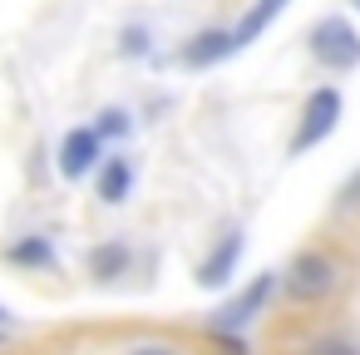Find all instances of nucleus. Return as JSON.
Returning <instances> with one entry per match:
<instances>
[{
    "mask_svg": "<svg viewBox=\"0 0 360 355\" xmlns=\"http://www.w3.org/2000/svg\"><path fill=\"white\" fill-rule=\"evenodd\" d=\"M129 266H134V242H124V237H104L84 252V271L99 286H114L119 276H129Z\"/></svg>",
    "mask_w": 360,
    "mask_h": 355,
    "instance_id": "8",
    "label": "nucleus"
},
{
    "mask_svg": "<svg viewBox=\"0 0 360 355\" xmlns=\"http://www.w3.org/2000/svg\"><path fill=\"white\" fill-rule=\"evenodd\" d=\"M94 129H99L104 143H129V138H134V114H129L124 104H109V109L94 114Z\"/></svg>",
    "mask_w": 360,
    "mask_h": 355,
    "instance_id": "12",
    "label": "nucleus"
},
{
    "mask_svg": "<svg viewBox=\"0 0 360 355\" xmlns=\"http://www.w3.org/2000/svg\"><path fill=\"white\" fill-rule=\"evenodd\" d=\"M6 325H15V311H11L6 301H0V330H6Z\"/></svg>",
    "mask_w": 360,
    "mask_h": 355,
    "instance_id": "17",
    "label": "nucleus"
},
{
    "mask_svg": "<svg viewBox=\"0 0 360 355\" xmlns=\"http://www.w3.org/2000/svg\"><path fill=\"white\" fill-rule=\"evenodd\" d=\"M306 55L316 60V70L326 75H355L360 70V30L345 15H326L311 25L306 35Z\"/></svg>",
    "mask_w": 360,
    "mask_h": 355,
    "instance_id": "3",
    "label": "nucleus"
},
{
    "mask_svg": "<svg viewBox=\"0 0 360 355\" xmlns=\"http://www.w3.org/2000/svg\"><path fill=\"white\" fill-rule=\"evenodd\" d=\"M119 55H124V60H148V55H153V30H148L143 20L124 25V30H119Z\"/></svg>",
    "mask_w": 360,
    "mask_h": 355,
    "instance_id": "13",
    "label": "nucleus"
},
{
    "mask_svg": "<svg viewBox=\"0 0 360 355\" xmlns=\"http://www.w3.org/2000/svg\"><path fill=\"white\" fill-rule=\"evenodd\" d=\"M104 153H109V143L99 138V129H94V124H84V129H70V134L60 138L55 173H60L65 183H84V178H94V173H99Z\"/></svg>",
    "mask_w": 360,
    "mask_h": 355,
    "instance_id": "5",
    "label": "nucleus"
},
{
    "mask_svg": "<svg viewBox=\"0 0 360 355\" xmlns=\"http://www.w3.org/2000/svg\"><path fill=\"white\" fill-rule=\"evenodd\" d=\"M134 183H139V163L129 153H104V163L94 173V198L104 207H124L134 198Z\"/></svg>",
    "mask_w": 360,
    "mask_h": 355,
    "instance_id": "7",
    "label": "nucleus"
},
{
    "mask_svg": "<svg viewBox=\"0 0 360 355\" xmlns=\"http://www.w3.org/2000/svg\"><path fill=\"white\" fill-rule=\"evenodd\" d=\"M0 257H6V266H20V271H60V247L50 232H25Z\"/></svg>",
    "mask_w": 360,
    "mask_h": 355,
    "instance_id": "9",
    "label": "nucleus"
},
{
    "mask_svg": "<svg viewBox=\"0 0 360 355\" xmlns=\"http://www.w3.org/2000/svg\"><path fill=\"white\" fill-rule=\"evenodd\" d=\"M340 207H345V212H360V168L345 178V188H340Z\"/></svg>",
    "mask_w": 360,
    "mask_h": 355,
    "instance_id": "15",
    "label": "nucleus"
},
{
    "mask_svg": "<svg viewBox=\"0 0 360 355\" xmlns=\"http://www.w3.org/2000/svg\"><path fill=\"white\" fill-rule=\"evenodd\" d=\"M340 286V266L330 252L321 247H301L286 266H281V296L291 306H321L330 291Z\"/></svg>",
    "mask_w": 360,
    "mask_h": 355,
    "instance_id": "2",
    "label": "nucleus"
},
{
    "mask_svg": "<svg viewBox=\"0 0 360 355\" xmlns=\"http://www.w3.org/2000/svg\"><path fill=\"white\" fill-rule=\"evenodd\" d=\"M345 119V94L335 84H316L306 99H301V114H296V129H291V143H286V158H306L311 148H321Z\"/></svg>",
    "mask_w": 360,
    "mask_h": 355,
    "instance_id": "1",
    "label": "nucleus"
},
{
    "mask_svg": "<svg viewBox=\"0 0 360 355\" xmlns=\"http://www.w3.org/2000/svg\"><path fill=\"white\" fill-rule=\"evenodd\" d=\"M124 355H183V350L168 345V340H139V345H129Z\"/></svg>",
    "mask_w": 360,
    "mask_h": 355,
    "instance_id": "16",
    "label": "nucleus"
},
{
    "mask_svg": "<svg viewBox=\"0 0 360 355\" xmlns=\"http://www.w3.org/2000/svg\"><path fill=\"white\" fill-rule=\"evenodd\" d=\"M281 291V271H257L237 296H227L222 306H217V316H212V325H222V330H247L266 306H271V296Z\"/></svg>",
    "mask_w": 360,
    "mask_h": 355,
    "instance_id": "4",
    "label": "nucleus"
},
{
    "mask_svg": "<svg viewBox=\"0 0 360 355\" xmlns=\"http://www.w3.org/2000/svg\"><path fill=\"white\" fill-rule=\"evenodd\" d=\"M232 55H237V50H232V30L212 25V30H198L193 40H183L178 65H183V70H212V65H222V60H232Z\"/></svg>",
    "mask_w": 360,
    "mask_h": 355,
    "instance_id": "11",
    "label": "nucleus"
},
{
    "mask_svg": "<svg viewBox=\"0 0 360 355\" xmlns=\"http://www.w3.org/2000/svg\"><path fill=\"white\" fill-rule=\"evenodd\" d=\"M286 11H291V0H252V6L242 11V20H237V25H227V30H232V50H237V55H242V50H252V45H257V40H262L281 15H286Z\"/></svg>",
    "mask_w": 360,
    "mask_h": 355,
    "instance_id": "10",
    "label": "nucleus"
},
{
    "mask_svg": "<svg viewBox=\"0 0 360 355\" xmlns=\"http://www.w3.org/2000/svg\"><path fill=\"white\" fill-rule=\"evenodd\" d=\"M306 355H360V340H350V335H316L311 345H306Z\"/></svg>",
    "mask_w": 360,
    "mask_h": 355,
    "instance_id": "14",
    "label": "nucleus"
},
{
    "mask_svg": "<svg viewBox=\"0 0 360 355\" xmlns=\"http://www.w3.org/2000/svg\"><path fill=\"white\" fill-rule=\"evenodd\" d=\"M242 252H247V232H242V227H227V232H222V237L207 247V257L193 266L198 286H202V291H227V286L237 281Z\"/></svg>",
    "mask_w": 360,
    "mask_h": 355,
    "instance_id": "6",
    "label": "nucleus"
},
{
    "mask_svg": "<svg viewBox=\"0 0 360 355\" xmlns=\"http://www.w3.org/2000/svg\"><path fill=\"white\" fill-rule=\"evenodd\" d=\"M350 6H355V15H360V0H350Z\"/></svg>",
    "mask_w": 360,
    "mask_h": 355,
    "instance_id": "18",
    "label": "nucleus"
}]
</instances>
